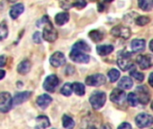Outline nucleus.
<instances>
[{"label":"nucleus","mask_w":153,"mask_h":129,"mask_svg":"<svg viewBox=\"0 0 153 129\" xmlns=\"http://www.w3.org/2000/svg\"><path fill=\"white\" fill-rule=\"evenodd\" d=\"M44 24V29H43V33H42V38L48 41V42H54L57 39V31L54 28L52 22H50L49 18L48 16H43L41 20L37 23V26H41Z\"/></svg>","instance_id":"nucleus-1"},{"label":"nucleus","mask_w":153,"mask_h":129,"mask_svg":"<svg viewBox=\"0 0 153 129\" xmlns=\"http://www.w3.org/2000/svg\"><path fill=\"white\" fill-rule=\"evenodd\" d=\"M107 96L105 92H95L90 97V102L94 110L101 109L106 103Z\"/></svg>","instance_id":"nucleus-2"},{"label":"nucleus","mask_w":153,"mask_h":129,"mask_svg":"<svg viewBox=\"0 0 153 129\" xmlns=\"http://www.w3.org/2000/svg\"><path fill=\"white\" fill-rule=\"evenodd\" d=\"M13 106V99L9 92H0V112H8Z\"/></svg>","instance_id":"nucleus-3"},{"label":"nucleus","mask_w":153,"mask_h":129,"mask_svg":"<svg viewBox=\"0 0 153 129\" xmlns=\"http://www.w3.org/2000/svg\"><path fill=\"white\" fill-rule=\"evenodd\" d=\"M59 83L60 81L56 75H50L45 79L43 83V88L48 92H54L56 87L59 85Z\"/></svg>","instance_id":"nucleus-4"},{"label":"nucleus","mask_w":153,"mask_h":129,"mask_svg":"<svg viewBox=\"0 0 153 129\" xmlns=\"http://www.w3.org/2000/svg\"><path fill=\"white\" fill-rule=\"evenodd\" d=\"M135 123L139 128H149L152 125L153 123L152 116L150 114H147V113H140L135 118Z\"/></svg>","instance_id":"nucleus-5"},{"label":"nucleus","mask_w":153,"mask_h":129,"mask_svg":"<svg viewBox=\"0 0 153 129\" xmlns=\"http://www.w3.org/2000/svg\"><path fill=\"white\" fill-rule=\"evenodd\" d=\"M85 84L89 86L99 87L106 84V77L102 74H95L86 78Z\"/></svg>","instance_id":"nucleus-6"},{"label":"nucleus","mask_w":153,"mask_h":129,"mask_svg":"<svg viewBox=\"0 0 153 129\" xmlns=\"http://www.w3.org/2000/svg\"><path fill=\"white\" fill-rule=\"evenodd\" d=\"M110 33L117 38H122L125 40H127L131 36V31L128 27H126L124 25H117L112 28L110 31Z\"/></svg>","instance_id":"nucleus-7"},{"label":"nucleus","mask_w":153,"mask_h":129,"mask_svg":"<svg viewBox=\"0 0 153 129\" xmlns=\"http://www.w3.org/2000/svg\"><path fill=\"white\" fill-rule=\"evenodd\" d=\"M136 92H137L136 96L138 99V102H141L143 105L149 103V101L151 100V93H150L149 89L146 86H144V85L138 86L136 88Z\"/></svg>","instance_id":"nucleus-8"},{"label":"nucleus","mask_w":153,"mask_h":129,"mask_svg":"<svg viewBox=\"0 0 153 129\" xmlns=\"http://www.w3.org/2000/svg\"><path fill=\"white\" fill-rule=\"evenodd\" d=\"M117 65L122 71L130 70L133 67V62L130 58V54L122 53L117 58Z\"/></svg>","instance_id":"nucleus-9"},{"label":"nucleus","mask_w":153,"mask_h":129,"mask_svg":"<svg viewBox=\"0 0 153 129\" xmlns=\"http://www.w3.org/2000/svg\"><path fill=\"white\" fill-rule=\"evenodd\" d=\"M69 57L71 58L72 61L76 62V63L86 64V63H89V61H90V56L86 55L84 52L74 50V49H72V51L69 55Z\"/></svg>","instance_id":"nucleus-10"},{"label":"nucleus","mask_w":153,"mask_h":129,"mask_svg":"<svg viewBox=\"0 0 153 129\" xmlns=\"http://www.w3.org/2000/svg\"><path fill=\"white\" fill-rule=\"evenodd\" d=\"M109 98L112 102L117 103V104H121L125 101V100L126 98V93L125 92L124 90H122L120 88H116L110 93Z\"/></svg>","instance_id":"nucleus-11"},{"label":"nucleus","mask_w":153,"mask_h":129,"mask_svg":"<svg viewBox=\"0 0 153 129\" xmlns=\"http://www.w3.org/2000/svg\"><path fill=\"white\" fill-rule=\"evenodd\" d=\"M50 64L54 66V67H60L62 66H64L66 62L65 57L62 52L56 51L55 52L51 57H50Z\"/></svg>","instance_id":"nucleus-12"},{"label":"nucleus","mask_w":153,"mask_h":129,"mask_svg":"<svg viewBox=\"0 0 153 129\" xmlns=\"http://www.w3.org/2000/svg\"><path fill=\"white\" fill-rule=\"evenodd\" d=\"M137 64L139 65L140 68L143 70H146L152 67V57L151 55H140L137 57L136 59Z\"/></svg>","instance_id":"nucleus-13"},{"label":"nucleus","mask_w":153,"mask_h":129,"mask_svg":"<svg viewBox=\"0 0 153 129\" xmlns=\"http://www.w3.org/2000/svg\"><path fill=\"white\" fill-rule=\"evenodd\" d=\"M130 47L133 52H135V53L143 52L146 48V42L143 39H134L132 40Z\"/></svg>","instance_id":"nucleus-14"},{"label":"nucleus","mask_w":153,"mask_h":129,"mask_svg":"<svg viewBox=\"0 0 153 129\" xmlns=\"http://www.w3.org/2000/svg\"><path fill=\"white\" fill-rule=\"evenodd\" d=\"M30 96H31L30 92H18L14 95V97L13 99V105H20V104L23 103L24 101H26L27 100H29Z\"/></svg>","instance_id":"nucleus-15"},{"label":"nucleus","mask_w":153,"mask_h":129,"mask_svg":"<svg viewBox=\"0 0 153 129\" xmlns=\"http://www.w3.org/2000/svg\"><path fill=\"white\" fill-rule=\"evenodd\" d=\"M52 101H53L52 98L48 94H42L37 98V104L39 105V108H41L42 110H45L50 105Z\"/></svg>","instance_id":"nucleus-16"},{"label":"nucleus","mask_w":153,"mask_h":129,"mask_svg":"<svg viewBox=\"0 0 153 129\" xmlns=\"http://www.w3.org/2000/svg\"><path fill=\"white\" fill-rule=\"evenodd\" d=\"M24 11V5L22 4H16L12 6V8L9 11V14L12 19H17Z\"/></svg>","instance_id":"nucleus-17"},{"label":"nucleus","mask_w":153,"mask_h":129,"mask_svg":"<svg viewBox=\"0 0 153 129\" xmlns=\"http://www.w3.org/2000/svg\"><path fill=\"white\" fill-rule=\"evenodd\" d=\"M30 68H31V63L30 62V60L25 59V60L22 61L18 65V66H17V72L20 75H27L30 72Z\"/></svg>","instance_id":"nucleus-18"},{"label":"nucleus","mask_w":153,"mask_h":129,"mask_svg":"<svg viewBox=\"0 0 153 129\" xmlns=\"http://www.w3.org/2000/svg\"><path fill=\"white\" fill-rule=\"evenodd\" d=\"M50 126V121L46 116H39L36 119L35 129H45Z\"/></svg>","instance_id":"nucleus-19"},{"label":"nucleus","mask_w":153,"mask_h":129,"mask_svg":"<svg viewBox=\"0 0 153 129\" xmlns=\"http://www.w3.org/2000/svg\"><path fill=\"white\" fill-rule=\"evenodd\" d=\"M70 19V15L68 13H59L56 15L55 17V22L57 25L59 26H62L64 24H65L66 22H68Z\"/></svg>","instance_id":"nucleus-20"},{"label":"nucleus","mask_w":153,"mask_h":129,"mask_svg":"<svg viewBox=\"0 0 153 129\" xmlns=\"http://www.w3.org/2000/svg\"><path fill=\"white\" fill-rule=\"evenodd\" d=\"M114 50V47L112 45H100L97 47V52L100 56H108L112 53Z\"/></svg>","instance_id":"nucleus-21"},{"label":"nucleus","mask_w":153,"mask_h":129,"mask_svg":"<svg viewBox=\"0 0 153 129\" xmlns=\"http://www.w3.org/2000/svg\"><path fill=\"white\" fill-rule=\"evenodd\" d=\"M133 80L128 76H124L118 82V87L122 90H129L133 87Z\"/></svg>","instance_id":"nucleus-22"},{"label":"nucleus","mask_w":153,"mask_h":129,"mask_svg":"<svg viewBox=\"0 0 153 129\" xmlns=\"http://www.w3.org/2000/svg\"><path fill=\"white\" fill-rule=\"evenodd\" d=\"M72 49L81 51V52H88L91 50V47L84 40H79L76 43H74Z\"/></svg>","instance_id":"nucleus-23"},{"label":"nucleus","mask_w":153,"mask_h":129,"mask_svg":"<svg viewBox=\"0 0 153 129\" xmlns=\"http://www.w3.org/2000/svg\"><path fill=\"white\" fill-rule=\"evenodd\" d=\"M89 37L94 42H100L104 39V33L100 30H92L89 32Z\"/></svg>","instance_id":"nucleus-24"},{"label":"nucleus","mask_w":153,"mask_h":129,"mask_svg":"<svg viewBox=\"0 0 153 129\" xmlns=\"http://www.w3.org/2000/svg\"><path fill=\"white\" fill-rule=\"evenodd\" d=\"M139 7L144 12H150L152 10L153 0H138Z\"/></svg>","instance_id":"nucleus-25"},{"label":"nucleus","mask_w":153,"mask_h":129,"mask_svg":"<svg viewBox=\"0 0 153 129\" xmlns=\"http://www.w3.org/2000/svg\"><path fill=\"white\" fill-rule=\"evenodd\" d=\"M72 90L78 96H83L85 94V86L81 83H74L72 84Z\"/></svg>","instance_id":"nucleus-26"},{"label":"nucleus","mask_w":153,"mask_h":129,"mask_svg":"<svg viewBox=\"0 0 153 129\" xmlns=\"http://www.w3.org/2000/svg\"><path fill=\"white\" fill-rule=\"evenodd\" d=\"M62 122H63V127L66 129H73L75 126V123H74V120L67 116V115H64L63 116V119H62Z\"/></svg>","instance_id":"nucleus-27"},{"label":"nucleus","mask_w":153,"mask_h":129,"mask_svg":"<svg viewBox=\"0 0 153 129\" xmlns=\"http://www.w3.org/2000/svg\"><path fill=\"white\" fill-rule=\"evenodd\" d=\"M108 76L109 81L111 83H115V82H117L119 79V77H120V72L117 69L113 68V69H111L108 73Z\"/></svg>","instance_id":"nucleus-28"},{"label":"nucleus","mask_w":153,"mask_h":129,"mask_svg":"<svg viewBox=\"0 0 153 129\" xmlns=\"http://www.w3.org/2000/svg\"><path fill=\"white\" fill-rule=\"evenodd\" d=\"M8 36V27L4 22L0 23V41L4 40Z\"/></svg>","instance_id":"nucleus-29"},{"label":"nucleus","mask_w":153,"mask_h":129,"mask_svg":"<svg viewBox=\"0 0 153 129\" xmlns=\"http://www.w3.org/2000/svg\"><path fill=\"white\" fill-rule=\"evenodd\" d=\"M60 92H61L64 96H66V97L71 96V94H72V92H73V90H72V84H71L70 83L65 84L62 87V89H61Z\"/></svg>","instance_id":"nucleus-30"},{"label":"nucleus","mask_w":153,"mask_h":129,"mask_svg":"<svg viewBox=\"0 0 153 129\" xmlns=\"http://www.w3.org/2000/svg\"><path fill=\"white\" fill-rule=\"evenodd\" d=\"M127 101L129 103L130 106L132 107H135L138 105V99H137V96L134 92H131L128 94L127 96Z\"/></svg>","instance_id":"nucleus-31"},{"label":"nucleus","mask_w":153,"mask_h":129,"mask_svg":"<svg viewBox=\"0 0 153 129\" xmlns=\"http://www.w3.org/2000/svg\"><path fill=\"white\" fill-rule=\"evenodd\" d=\"M135 22H136V24L137 25H139V26H144V25L148 24L151 22V19L148 16H143H143L137 17L136 20H135Z\"/></svg>","instance_id":"nucleus-32"},{"label":"nucleus","mask_w":153,"mask_h":129,"mask_svg":"<svg viewBox=\"0 0 153 129\" xmlns=\"http://www.w3.org/2000/svg\"><path fill=\"white\" fill-rule=\"evenodd\" d=\"M130 75L134 78V79H135L136 81H138V82H143V79H144V75L143 74V73H141V72H137V71H131L130 72Z\"/></svg>","instance_id":"nucleus-33"},{"label":"nucleus","mask_w":153,"mask_h":129,"mask_svg":"<svg viewBox=\"0 0 153 129\" xmlns=\"http://www.w3.org/2000/svg\"><path fill=\"white\" fill-rule=\"evenodd\" d=\"M87 5V2L86 0H75L72 6H74L78 9H82Z\"/></svg>","instance_id":"nucleus-34"},{"label":"nucleus","mask_w":153,"mask_h":129,"mask_svg":"<svg viewBox=\"0 0 153 129\" xmlns=\"http://www.w3.org/2000/svg\"><path fill=\"white\" fill-rule=\"evenodd\" d=\"M41 37H42V36H41L40 32H39V31H36V32L33 34V36H32V40H33V41H34L35 43L39 44V43H41V41H42Z\"/></svg>","instance_id":"nucleus-35"},{"label":"nucleus","mask_w":153,"mask_h":129,"mask_svg":"<svg viewBox=\"0 0 153 129\" xmlns=\"http://www.w3.org/2000/svg\"><path fill=\"white\" fill-rule=\"evenodd\" d=\"M117 129H133L132 128V126L129 124V123H127V122H125V123H122Z\"/></svg>","instance_id":"nucleus-36"},{"label":"nucleus","mask_w":153,"mask_h":129,"mask_svg":"<svg viewBox=\"0 0 153 129\" xmlns=\"http://www.w3.org/2000/svg\"><path fill=\"white\" fill-rule=\"evenodd\" d=\"M60 4H61L62 8H64V9H69V8L72 7V4H70L67 1H63V2H61Z\"/></svg>","instance_id":"nucleus-37"},{"label":"nucleus","mask_w":153,"mask_h":129,"mask_svg":"<svg viewBox=\"0 0 153 129\" xmlns=\"http://www.w3.org/2000/svg\"><path fill=\"white\" fill-rule=\"evenodd\" d=\"M6 64V57L5 56H0V67L4 66Z\"/></svg>","instance_id":"nucleus-38"},{"label":"nucleus","mask_w":153,"mask_h":129,"mask_svg":"<svg viewBox=\"0 0 153 129\" xmlns=\"http://www.w3.org/2000/svg\"><path fill=\"white\" fill-rule=\"evenodd\" d=\"M5 75V71L4 70H0V80H2Z\"/></svg>","instance_id":"nucleus-39"},{"label":"nucleus","mask_w":153,"mask_h":129,"mask_svg":"<svg viewBox=\"0 0 153 129\" xmlns=\"http://www.w3.org/2000/svg\"><path fill=\"white\" fill-rule=\"evenodd\" d=\"M152 76H153V75L152 74H151V75H150V77H149V84H150V85H151V86H153Z\"/></svg>","instance_id":"nucleus-40"},{"label":"nucleus","mask_w":153,"mask_h":129,"mask_svg":"<svg viewBox=\"0 0 153 129\" xmlns=\"http://www.w3.org/2000/svg\"><path fill=\"white\" fill-rule=\"evenodd\" d=\"M152 43H153V40H151V42H150V49L153 51V48H152Z\"/></svg>","instance_id":"nucleus-41"},{"label":"nucleus","mask_w":153,"mask_h":129,"mask_svg":"<svg viewBox=\"0 0 153 129\" xmlns=\"http://www.w3.org/2000/svg\"><path fill=\"white\" fill-rule=\"evenodd\" d=\"M112 1H113V0H106V2H108V3H109V2H112Z\"/></svg>","instance_id":"nucleus-42"},{"label":"nucleus","mask_w":153,"mask_h":129,"mask_svg":"<svg viewBox=\"0 0 153 129\" xmlns=\"http://www.w3.org/2000/svg\"><path fill=\"white\" fill-rule=\"evenodd\" d=\"M9 1H10V2H15L16 0H9Z\"/></svg>","instance_id":"nucleus-43"},{"label":"nucleus","mask_w":153,"mask_h":129,"mask_svg":"<svg viewBox=\"0 0 153 129\" xmlns=\"http://www.w3.org/2000/svg\"><path fill=\"white\" fill-rule=\"evenodd\" d=\"M53 129H56V128H53Z\"/></svg>","instance_id":"nucleus-44"}]
</instances>
